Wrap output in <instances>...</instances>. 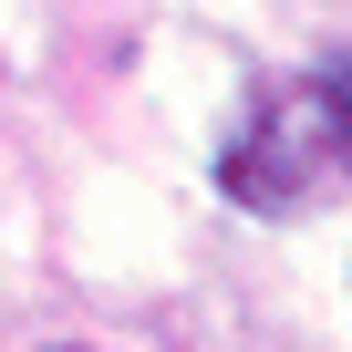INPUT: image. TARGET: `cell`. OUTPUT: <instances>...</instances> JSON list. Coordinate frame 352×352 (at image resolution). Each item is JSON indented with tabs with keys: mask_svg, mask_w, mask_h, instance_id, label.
Returning a JSON list of instances; mask_svg holds the SVG:
<instances>
[{
	"mask_svg": "<svg viewBox=\"0 0 352 352\" xmlns=\"http://www.w3.org/2000/svg\"><path fill=\"white\" fill-rule=\"evenodd\" d=\"M321 176H331V155H321L311 94H300V83H259L249 114H239L228 145H218V187H228L249 218H290V208H311Z\"/></svg>",
	"mask_w": 352,
	"mask_h": 352,
	"instance_id": "obj_1",
	"label": "cell"
},
{
	"mask_svg": "<svg viewBox=\"0 0 352 352\" xmlns=\"http://www.w3.org/2000/svg\"><path fill=\"white\" fill-rule=\"evenodd\" d=\"M300 94H311V114H321V155L352 176V52H321V63L300 73Z\"/></svg>",
	"mask_w": 352,
	"mask_h": 352,
	"instance_id": "obj_2",
	"label": "cell"
}]
</instances>
